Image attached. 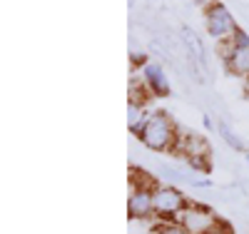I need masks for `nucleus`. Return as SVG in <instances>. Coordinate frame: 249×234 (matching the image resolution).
Listing matches in <instances>:
<instances>
[{"label":"nucleus","mask_w":249,"mask_h":234,"mask_svg":"<svg viewBox=\"0 0 249 234\" xmlns=\"http://www.w3.org/2000/svg\"><path fill=\"white\" fill-rule=\"evenodd\" d=\"M152 234H155V232H152Z\"/></svg>","instance_id":"nucleus-15"},{"label":"nucleus","mask_w":249,"mask_h":234,"mask_svg":"<svg viewBox=\"0 0 249 234\" xmlns=\"http://www.w3.org/2000/svg\"><path fill=\"white\" fill-rule=\"evenodd\" d=\"M150 112H147V102H137V100H130L127 102V125H130V130L140 137L142 135V127L144 122H147Z\"/></svg>","instance_id":"nucleus-8"},{"label":"nucleus","mask_w":249,"mask_h":234,"mask_svg":"<svg viewBox=\"0 0 249 234\" xmlns=\"http://www.w3.org/2000/svg\"><path fill=\"white\" fill-rule=\"evenodd\" d=\"M155 234H190L179 222L175 219H162L157 227H155Z\"/></svg>","instance_id":"nucleus-10"},{"label":"nucleus","mask_w":249,"mask_h":234,"mask_svg":"<svg viewBox=\"0 0 249 234\" xmlns=\"http://www.w3.org/2000/svg\"><path fill=\"white\" fill-rule=\"evenodd\" d=\"M204 25H207L210 37L217 40V42L232 40V35L237 30V23H234L230 8H227L224 3H219V0H212V3L204 8Z\"/></svg>","instance_id":"nucleus-2"},{"label":"nucleus","mask_w":249,"mask_h":234,"mask_svg":"<svg viewBox=\"0 0 249 234\" xmlns=\"http://www.w3.org/2000/svg\"><path fill=\"white\" fill-rule=\"evenodd\" d=\"M217 132L222 135V140H224L227 144H230L234 152H244V142H242V140L237 137V132H234L232 127L227 125V122H219V125H217Z\"/></svg>","instance_id":"nucleus-9"},{"label":"nucleus","mask_w":249,"mask_h":234,"mask_svg":"<svg viewBox=\"0 0 249 234\" xmlns=\"http://www.w3.org/2000/svg\"><path fill=\"white\" fill-rule=\"evenodd\" d=\"M244 157H247V162H249V152H247V155H244Z\"/></svg>","instance_id":"nucleus-14"},{"label":"nucleus","mask_w":249,"mask_h":234,"mask_svg":"<svg viewBox=\"0 0 249 234\" xmlns=\"http://www.w3.org/2000/svg\"><path fill=\"white\" fill-rule=\"evenodd\" d=\"M127 215L135 222H147L155 217V187H132L130 189Z\"/></svg>","instance_id":"nucleus-4"},{"label":"nucleus","mask_w":249,"mask_h":234,"mask_svg":"<svg viewBox=\"0 0 249 234\" xmlns=\"http://www.w3.org/2000/svg\"><path fill=\"white\" fill-rule=\"evenodd\" d=\"M140 140L152 152H175L179 127L172 122V117H167V112H152L142 127Z\"/></svg>","instance_id":"nucleus-1"},{"label":"nucleus","mask_w":249,"mask_h":234,"mask_svg":"<svg viewBox=\"0 0 249 234\" xmlns=\"http://www.w3.org/2000/svg\"><path fill=\"white\" fill-rule=\"evenodd\" d=\"M219 53L224 57L227 72L237 77H249V45H234L232 40L219 42Z\"/></svg>","instance_id":"nucleus-6"},{"label":"nucleus","mask_w":249,"mask_h":234,"mask_svg":"<svg viewBox=\"0 0 249 234\" xmlns=\"http://www.w3.org/2000/svg\"><path fill=\"white\" fill-rule=\"evenodd\" d=\"M232 42H234V45H249V33H244L242 28H237L234 35H232Z\"/></svg>","instance_id":"nucleus-12"},{"label":"nucleus","mask_w":249,"mask_h":234,"mask_svg":"<svg viewBox=\"0 0 249 234\" xmlns=\"http://www.w3.org/2000/svg\"><path fill=\"white\" fill-rule=\"evenodd\" d=\"M142 85L147 88L150 95L155 97H167L170 95V82H167V75L160 65L155 62H147V65L142 68Z\"/></svg>","instance_id":"nucleus-7"},{"label":"nucleus","mask_w":249,"mask_h":234,"mask_svg":"<svg viewBox=\"0 0 249 234\" xmlns=\"http://www.w3.org/2000/svg\"><path fill=\"white\" fill-rule=\"evenodd\" d=\"M187 207H190V202L177 187L172 184L155 187V215L160 219H177Z\"/></svg>","instance_id":"nucleus-3"},{"label":"nucleus","mask_w":249,"mask_h":234,"mask_svg":"<svg viewBox=\"0 0 249 234\" xmlns=\"http://www.w3.org/2000/svg\"><path fill=\"white\" fill-rule=\"evenodd\" d=\"M175 222H179L190 234H204V232L212 229V224L217 222V217L212 215L210 207H202V204H192L190 202V207H187Z\"/></svg>","instance_id":"nucleus-5"},{"label":"nucleus","mask_w":249,"mask_h":234,"mask_svg":"<svg viewBox=\"0 0 249 234\" xmlns=\"http://www.w3.org/2000/svg\"><path fill=\"white\" fill-rule=\"evenodd\" d=\"M204 234H232V227L227 224V222H222V219H217V222L212 224V229L204 232Z\"/></svg>","instance_id":"nucleus-11"},{"label":"nucleus","mask_w":249,"mask_h":234,"mask_svg":"<svg viewBox=\"0 0 249 234\" xmlns=\"http://www.w3.org/2000/svg\"><path fill=\"white\" fill-rule=\"evenodd\" d=\"M204 127H207V130H212V117L210 115H204Z\"/></svg>","instance_id":"nucleus-13"}]
</instances>
